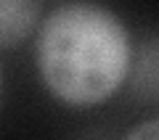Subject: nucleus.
<instances>
[{"instance_id": "nucleus-3", "label": "nucleus", "mask_w": 159, "mask_h": 140, "mask_svg": "<svg viewBox=\"0 0 159 140\" xmlns=\"http://www.w3.org/2000/svg\"><path fill=\"white\" fill-rule=\"evenodd\" d=\"M125 140H159V119H148V122L138 124Z\"/></svg>"}, {"instance_id": "nucleus-2", "label": "nucleus", "mask_w": 159, "mask_h": 140, "mask_svg": "<svg viewBox=\"0 0 159 140\" xmlns=\"http://www.w3.org/2000/svg\"><path fill=\"white\" fill-rule=\"evenodd\" d=\"M40 16V3L0 0V48H11L29 34Z\"/></svg>"}, {"instance_id": "nucleus-1", "label": "nucleus", "mask_w": 159, "mask_h": 140, "mask_svg": "<svg viewBox=\"0 0 159 140\" xmlns=\"http://www.w3.org/2000/svg\"><path fill=\"white\" fill-rule=\"evenodd\" d=\"M37 66L56 98L72 106H93L106 101L125 79L130 34L109 8L66 3L43 21Z\"/></svg>"}]
</instances>
